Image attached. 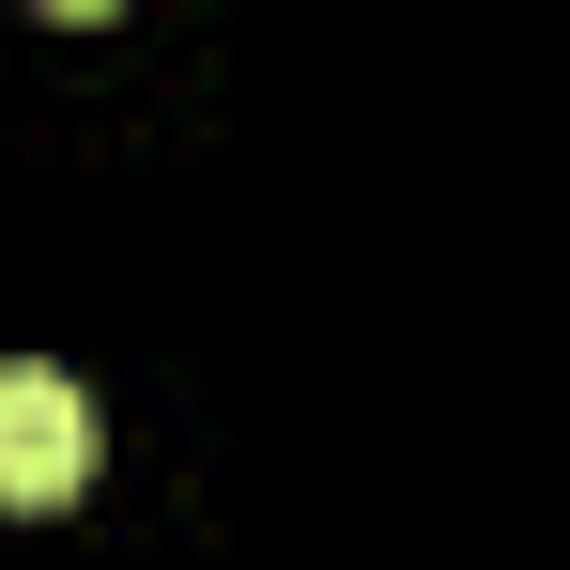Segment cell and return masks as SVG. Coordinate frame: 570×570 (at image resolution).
<instances>
[{
  "mask_svg": "<svg viewBox=\"0 0 570 570\" xmlns=\"http://www.w3.org/2000/svg\"><path fill=\"white\" fill-rule=\"evenodd\" d=\"M94 478V385L78 371H0V509H62Z\"/></svg>",
  "mask_w": 570,
  "mask_h": 570,
  "instance_id": "1",
  "label": "cell"
}]
</instances>
